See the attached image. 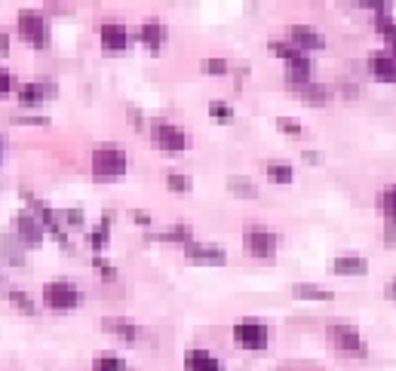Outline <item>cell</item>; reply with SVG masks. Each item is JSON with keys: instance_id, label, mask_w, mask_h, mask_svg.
<instances>
[{"instance_id": "obj_1", "label": "cell", "mask_w": 396, "mask_h": 371, "mask_svg": "<svg viewBox=\"0 0 396 371\" xmlns=\"http://www.w3.org/2000/svg\"><path fill=\"white\" fill-rule=\"evenodd\" d=\"M126 166H129V160H126L123 151H117V147H98L93 154V175L96 178H120L126 172Z\"/></svg>"}, {"instance_id": "obj_2", "label": "cell", "mask_w": 396, "mask_h": 371, "mask_svg": "<svg viewBox=\"0 0 396 371\" xmlns=\"http://www.w3.org/2000/svg\"><path fill=\"white\" fill-rule=\"evenodd\" d=\"M44 304L49 310H74L80 304V291L71 282H46L44 285Z\"/></svg>"}, {"instance_id": "obj_3", "label": "cell", "mask_w": 396, "mask_h": 371, "mask_svg": "<svg viewBox=\"0 0 396 371\" xmlns=\"http://www.w3.org/2000/svg\"><path fill=\"white\" fill-rule=\"evenodd\" d=\"M151 138H154V145H157L160 151H169V154H179V151H185L188 147L185 129H179L175 123H163V120L151 126Z\"/></svg>"}, {"instance_id": "obj_4", "label": "cell", "mask_w": 396, "mask_h": 371, "mask_svg": "<svg viewBox=\"0 0 396 371\" xmlns=\"http://www.w3.org/2000/svg\"><path fill=\"white\" fill-rule=\"evenodd\" d=\"M280 246V237L271 230H261V227H249L243 233V248L252 255V258H271Z\"/></svg>"}, {"instance_id": "obj_5", "label": "cell", "mask_w": 396, "mask_h": 371, "mask_svg": "<svg viewBox=\"0 0 396 371\" xmlns=\"http://www.w3.org/2000/svg\"><path fill=\"white\" fill-rule=\"evenodd\" d=\"M19 34L28 40L31 46L44 49L46 40H49V31H46V19L40 12H31V10H22L19 12Z\"/></svg>"}, {"instance_id": "obj_6", "label": "cell", "mask_w": 396, "mask_h": 371, "mask_svg": "<svg viewBox=\"0 0 396 371\" xmlns=\"http://www.w3.org/2000/svg\"><path fill=\"white\" fill-rule=\"evenodd\" d=\"M233 341L243 350H264L267 347V328L261 323H237L233 325Z\"/></svg>"}, {"instance_id": "obj_7", "label": "cell", "mask_w": 396, "mask_h": 371, "mask_svg": "<svg viewBox=\"0 0 396 371\" xmlns=\"http://www.w3.org/2000/svg\"><path fill=\"white\" fill-rule=\"evenodd\" d=\"M329 334H332V341H335V347L341 350V353L366 356V344H363V338H359V332H357L353 325L338 323V325H332V328H329Z\"/></svg>"}, {"instance_id": "obj_8", "label": "cell", "mask_w": 396, "mask_h": 371, "mask_svg": "<svg viewBox=\"0 0 396 371\" xmlns=\"http://www.w3.org/2000/svg\"><path fill=\"white\" fill-rule=\"evenodd\" d=\"M185 255L200 264H224V258H228V252L222 246H209V242H197V239H190L185 246Z\"/></svg>"}, {"instance_id": "obj_9", "label": "cell", "mask_w": 396, "mask_h": 371, "mask_svg": "<svg viewBox=\"0 0 396 371\" xmlns=\"http://www.w3.org/2000/svg\"><path fill=\"white\" fill-rule=\"evenodd\" d=\"M16 233L28 246H40V242H44V221L22 212V215H16Z\"/></svg>"}, {"instance_id": "obj_10", "label": "cell", "mask_w": 396, "mask_h": 371, "mask_svg": "<svg viewBox=\"0 0 396 371\" xmlns=\"http://www.w3.org/2000/svg\"><path fill=\"white\" fill-rule=\"evenodd\" d=\"M22 197L28 199V206H31V209H34V212H37V218H40V221H44V224L49 227V230H53V233H55V239H59V242H62V246H65V248H68V237H65V230H62V227H59V221H55V215H53V209H49V206H46V203H40V199H37V197H31V194H28V190H22Z\"/></svg>"}, {"instance_id": "obj_11", "label": "cell", "mask_w": 396, "mask_h": 371, "mask_svg": "<svg viewBox=\"0 0 396 371\" xmlns=\"http://www.w3.org/2000/svg\"><path fill=\"white\" fill-rule=\"evenodd\" d=\"M98 37H102V46L111 49V53H120V49H126V44H129V31H126V25H120V22L102 25Z\"/></svg>"}, {"instance_id": "obj_12", "label": "cell", "mask_w": 396, "mask_h": 371, "mask_svg": "<svg viewBox=\"0 0 396 371\" xmlns=\"http://www.w3.org/2000/svg\"><path fill=\"white\" fill-rule=\"evenodd\" d=\"M369 74L381 83H396V55H369Z\"/></svg>"}, {"instance_id": "obj_13", "label": "cell", "mask_w": 396, "mask_h": 371, "mask_svg": "<svg viewBox=\"0 0 396 371\" xmlns=\"http://www.w3.org/2000/svg\"><path fill=\"white\" fill-rule=\"evenodd\" d=\"M289 37H292V44L298 49H323V46H326L323 34L314 31L310 25H292V28H289Z\"/></svg>"}, {"instance_id": "obj_14", "label": "cell", "mask_w": 396, "mask_h": 371, "mask_svg": "<svg viewBox=\"0 0 396 371\" xmlns=\"http://www.w3.org/2000/svg\"><path fill=\"white\" fill-rule=\"evenodd\" d=\"M332 270L338 276H363V273H369V261L363 255H341V258L332 261Z\"/></svg>"}, {"instance_id": "obj_15", "label": "cell", "mask_w": 396, "mask_h": 371, "mask_svg": "<svg viewBox=\"0 0 396 371\" xmlns=\"http://www.w3.org/2000/svg\"><path fill=\"white\" fill-rule=\"evenodd\" d=\"M46 98H55V87L53 83H25L22 89H19V102L22 105H40L46 102Z\"/></svg>"}, {"instance_id": "obj_16", "label": "cell", "mask_w": 396, "mask_h": 371, "mask_svg": "<svg viewBox=\"0 0 396 371\" xmlns=\"http://www.w3.org/2000/svg\"><path fill=\"white\" fill-rule=\"evenodd\" d=\"M185 368L188 371H222L218 359L206 350H188L185 353Z\"/></svg>"}, {"instance_id": "obj_17", "label": "cell", "mask_w": 396, "mask_h": 371, "mask_svg": "<svg viewBox=\"0 0 396 371\" xmlns=\"http://www.w3.org/2000/svg\"><path fill=\"white\" fill-rule=\"evenodd\" d=\"M295 98L307 105H329L332 102V92H326V87H316V83H304V87H289Z\"/></svg>"}, {"instance_id": "obj_18", "label": "cell", "mask_w": 396, "mask_h": 371, "mask_svg": "<svg viewBox=\"0 0 396 371\" xmlns=\"http://www.w3.org/2000/svg\"><path fill=\"white\" fill-rule=\"evenodd\" d=\"M310 59L307 55H301V59L289 62L286 65V83L289 87H304V83H310Z\"/></svg>"}, {"instance_id": "obj_19", "label": "cell", "mask_w": 396, "mask_h": 371, "mask_svg": "<svg viewBox=\"0 0 396 371\" xmlns=\"http://www.w3.org/2000/svg\"><path fill=\"white\" fill-rule=\"evenodd\" d=\"M138 37H141V44H145L147 49H154L157 53L160 46H163V40H166V28L160 25V22H145L138 28Z\"/></svg>"}, {"instance_id": "obj_20", "label": "cell", "mask_w": 396, "mask_h": 371, "mask_svg": "<svg viewBox=\"0 0 396 371\" xmlns=\"http://www.w3.org/2000/svg\"><path fill=\"white\" fill-rule=\"evenodd\" d=\"M228 190H231L233 197H240V199H255L258 197L255 181H252V178H246V175H231L228 178Z\"/></svg>"}, {"instance_id": "obj_21", "label": "cell", "mask_w": 396, "mask_h": 371, "mask_svg": "<svg viewBox=\"0 0 396 371\" xmlns=\"http://www.w3.org/2000/svg\"><path fill=\"white\" fill-rule=\"evenodd\" d=\"M375 28H378V31L384 34V40L390 44V55H396V22H393L390 12L387 10L375 12Z\"/></svg>"}, {"instance_id": "obj_22", "label": "cell", "mask_w": 396, "mask_h": 371, "mask_svg": "<svg viewBox=\"0 0 396 371\" xmlns=\"http://www.w3.org/2000/svg\"><path fill=\"white\" fill-rule=\"evenodd\" d=\"M292 295L298 298V301H332V291H329V289H320V285H307V282L292 285Z\"/></svg>"}, {"instance_id": "obj_23", "label": "cell", "mask_w": 396, "mask_h": 371, "mask_svg": "<svg viewBox=\"0 0 396 371\" xmlns=\"http://www.w3.org/2000/svg\"><path fill=\"white\" fill-rule=\"evenodd\" d=\"M264 172H267V178H271L273 184H289V181H292V166L282 163V160H271L264 166Z\"/></svg>"}, {"instance_id": "obj_24", "label": "cell", "mask_w": 396, "mask_h": 371, "mask_svg": "<svg viewBox=\"0 0 396 371\" xmlns=\"http://www.w3.org/2000/svg\"><path fill=\"white\" fill-rule=\"evenodd\" d=\"M105 328H108V332H114V334H120V338H123V341H129V344H132V341H136L138 338V328L136 325H132V323H126V319H105V323H102Z\"/></svg>"}, {"instance_id": "obj_25", "label": "cell", "mask_w": 396, "mask_h": 371, "mask_svg": "<svg viewBox=\"0 0 396 371\" xmlns=\"http://www.w3.org/2000/svg\"><path fill=\"white\" fill-rule=\"evenodd\" d=\"M267 53H271V55H280V59H286V65L304 55L295 44H282V40H271V44H267Z\"/></svg>"}, {"instance_id": "obj_26", "label": "cell", "mask_w": 396, "mask_h": 371, "mask_svg": "<svg viewBox=\"0 0 396 371\" xmlns=\"http://www.w3.org/2000/svg\"><path fill=\"white\" fill-rule=\"evenodd\" d=\"M381 212H384V224H396V184L381 194Z\"/></svg>"}, {"instance_id": "obj_27", "label": "cell", "mask_w": 396, "mask_h": 371, "mask_svg": "<svg viewBox=\"0 0 396 371\" xmlns=\"http://www.w3.org/2000/svg\"><path fill=\"white\" fill-rule=\"evenodd\" d=\"M111 221H114V212H105V218H102V224H98V230L89 233V246H93V248H102L105 242H108V227H111Z\"/></svg>"}, {"instance_id": "obj_28", "label": "cell", "mask_w": 396, "mask_h": 371, "mask_svg": "<svg viewBox=\"0 0 396 371\" xmlns=\"http://www.w3.org/2000/svg\"><path fill=\"white\" fill-rule=\"evenodd\" d=\"M3 258L10 264H25V252L19 248L16 237H3Z\"/></svg>"}, {"instance_id": "obj_29", "label": "cell", "mask_w": 396, "mask_h": 371, "mask_svg": "<svg viewBox=\"0 0 396 371\" xmlns=\"http://www.w3.org/2000/svg\"><path fill=\"white\" fill-rule=\"evenodd\" d=\"M154 239H166V242H185V246H188V242H190V230H188L185 224H172L166 233H157V237H154Z\"/></svg>"}, {"instance_id": "obj_30", "label": "cell", "mask_w": 396, "mask_h": 371, "mask_svg": "<svg viewBox=\"0 0 396 371\" xmlns=\"http://www.w3.org/2000/svg\"><path fill=\"white\" fill-rule=\"evenodd\" d=\"M93 371H126V362L120 356H98L93 362Z\"/></svg>"}, {"instance_id": "obj_31", "label": "cell", "mask_w": 396, "mask_h": 371, "mask_svg": "<svg viewBox=\"0 0 396 371\" xmlns=\"http://www.w3.org/2000/svg\"><path fill=\"white\" fill-rule=\"evenodd\" d=\"M209 117L212 120H215V123H231V120H233V108H231V105H224V102H212L209 105Z\"/></svg>"}, {"instance_id": "obj_32", "label": "cell", "mask_w": 396, "mask_h": 371, "mask_svg": "<svg viewBox=\"0 0 396 371\" xmlns=\"http://www.w3.org/2000/svg\"><path fill=\"white\" fill-rule=\"evenodd\" d=\"M166 188L172 190V194H188V190H190V178L179 175V172H169L166 175Z\"/></svg>"}, {"instance_id": "obj_33", "label": "cell", "mask_w": 396, "mask_h": 371, "mask_svg": "<svg viewBox=\"0 0 396 371\" xmlns=\"http://www.w3.org/2000/svg\"><path fill=\"white\" fill-rule=\"evenodd\" d=\"M6 298H10L12 304L19 307V310H25V313H34V301L25 295V291H19V289H6Z\"/></svg>"}, {"instance_id": "obj_34", "label": "cell", "mask_w": 396, "mask_h": 371, "mask_svg": "<svg viewBox=\"0 0 396 371\" xmlns=\"http://www.w3.org/2000/svg\"><path fill=\"white\" fill-rule=\"evenodd\" d=\"M203 71H206V74H228V62L224 59H203Z\"/></svg>"}, {"instance_id": "obj_35", "label": "cell", "mask_w": 396, "mask_h": 371, "mask_svg": "<svg viewBox=\"0 0 396 371\" xmlns=\"http://www.w3.org/2000/svg\"><path fill=\"white\" fill-rule=\"evenodd\" d=\"M93 264H96V270H98V276H105V280H117V270H114V267H111V264H108V261H102V258H96Z\"/></svg>"}, {"instance_id": "obj_36", "label": "cell", "mask_w": 396, "mask_h": 371, "mask_svg": "<svg viewBox=\"0 0 396 371\" xmlns=\"http://www.w3.org/2000/svg\"><path fill=\"white\" fill-rule=\"evenodd\" d=\"M277 126H280L282 132H289V135H304V126L292 123V120H277Z\"/></svg>"}, {"instance_id": "obj_37", "label": "cell", "mask_w": 396, "mask_h": 371, "mask_svg": "<svg viewBox=\"0 0 396 371\" xmlns=\"http://www.w3.org/2000/svg\"><path fill=\"white\" fill-rule=\"evenodd\" d=\"M62 215H65V221H68V224H83V212L80 209H65V212H62Z\"/></svg>"}, {"instance_id": "obj_38", "label": "cell", "mask_w": 396, "mask_h": 371, "mask_svg": "<svg viewBox=\"0 0 396 371\" xmlns=\"http://www.w3.org/2000/svg\"><path fill=\"white\" fill-rule=\"evenodd\" d=\"M132 221H136V224H141V227H147V224H151V215H147V212H141V209H136V212H132Z\"/></svg>"}, {"instance_id": "obj_39", "label": "cell", "mask_w": 396, "mask_h": 371, "mask_svg": "<svg viewBox=\"0 0 396 371\" xmlns=\"http://www.w3.org/2000/svg\"><path fill=\"white\" fill-rule=\"evenodd\" d=\"M12 120H16V123H34V126H46L49 123L46 117H12Z\"/></svg>"}, {"instance_id": "obj_40", "label": "cell", "mask_w": 396, "mask_h": 371, "mask_svg": "<svg viewBox=\"0 0 396 371\" xmlns=\"http://www.w3.org/2000/svg\"><path fill=\"white\" fill-rule=\"evenodd\" d=\"M0 89H3V96L12 89V74H6V71H3V74H0Z\"/></svg>"}, {"instance_id": "obj_41", "label": "cell", "mask_w": 396, "mask_h": 371, "mask_svg": "<svg viewBox=\"0 0 396 371\" xmlns=\"http://www.w3.org/2000/svg\"><path fill=\"white\" fill-rule=\"evenodd\" d=\"M384 295H387V298H390V301H396V280H390V282H387Z\"/></svg>"}, {"instance_id": "obj_42", "label": "cell", "mask_w": 396, "mask_h": 371, "mask_svg": "<svg viewBox=\"0 0 396 371\" xmlns=\"http://www.w3.org/2000/svg\"><path fill=\"white\" fill-rule=\"evenodd\" d=\"M129 117H132V123H136V126H141V114H138L136 108H132V111H129Z\"/></svg>"}]
</instances>
